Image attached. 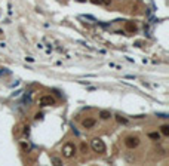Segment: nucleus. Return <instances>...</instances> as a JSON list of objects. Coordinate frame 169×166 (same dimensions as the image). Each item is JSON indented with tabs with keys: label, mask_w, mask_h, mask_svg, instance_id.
<instances>
[{
	"label": "nucleus",
	"mask_w": 169,
	"mask_h": 166,
	"mask_svg": "<svg viewBox=\"0 0 169 166\" xmlns=\"http://www.w3.org/2000/svg\"><path fill=\"white\" fill-rule=\"evenodd\" d=\"M162 134L163 135H169V126H162Z\"/></svg>",
	"instance_id": "nucleus-6"
},
{
	"label": "nucleus",
	"mask_w": 169,
	"mask_h": 166,
	"mask_svg": "<svg viewBox=\"0 0 169 166\" xmlns=\"http://www.w3.org/2000/svg\"><path fill=\"white\" fill-rule=\"evenodd\" d=\"M94 125H95V120H92V119H88V120L83 122V126L85 127H92Z\"/></svg>",
	"instance_id": "nucleus-5"
},
{
	"label": "nucleus",
	"mask_w": 169,
	"mask_h": 166,
	"mask_svg": "<svg viewBox=\"0 0 169 166\" xmlns=\"http://www.w3.org/2000/svg\"><path fill=\"white\" fill-rule=\"evenodd\" d=\"M126 145H128L129 148L137 147V145H138V138H137V136H129V138H126Z\"/></svg>",
	"instance_id": "nucleus-3"
},
{
	"label": "nucleus",
	"mask_w": 169,
	"mask_h": 166,
	"mask_svg": "<svg viewBox=\"0 0 169 166\" xmlns=\"http://www.w3.org/2000/svg\"><path fill=\"white\" fill-rule=\"evenodd\" d=\"M39 103H40L42 107H45V105H52V104H54V99H52L50 96H43V98H40V101H39Z\"/></svg>",
	"instance_id": "nucleus-4"
},
{
	"label": "nucleus",
	"mask_w": 169,
	"mask_h": 166,
	"mask_svg": "<svg viewBox=\"0 0 169 166\" xmlns=\"http://www.w3.org/2000/svg\"><path fill=\"white\" fill-rule=\"evenodd\" d=\"M74 151H76V147L73 143H67L66 145L62 147V153H64V156L66 157H71L74 154Z\"/></svg>",
	"instance_id": "nucleus-1"
},
{
	"label": "nucleus",
	"mask_w": 169,
	"mask_h": 166,
	"mask_svg": "<svg viewBox=\"0 0 169 166\" xmlns=\"http://www.w3.org/2000/svg\"><path fill=\"white\" fill-rule=\"evenodd\" d=\"M157 117H162V119H168V114H157Z\"/></svg>",
	"instance_id": "nucleus-9"
},
{
	"label": "nucleus",
	"mask_w": 169,
	"mask_h": 166,
	"mask_svg": "<svg viewBox=\"0 0 169 166\" xmlns=\"http://www.w3.org/2000/svg\"><path fill=\"white\" fill-rule=\"evenodd\" d=\"M101 117L102 119H108L110 117V113L108 111H101Z\"/></svg>",
	"instance_id": "nucleus-7"
},
{
	"label": "nucleus",
	"mask_w": 169,
	"mask_h": 166,
	"mask_svg": "<svg viewBox=\"0 0 169 166\" xmlns=\"http://www.w3.org/2000/svg\"><path fill=\"white\" fill-rule=\"evenodd\" d=\"M92 148L97 153H104V151H106V145H104V143L101 141V139H98V138L92 141Z\"/></svg>",
	"instance_id": "nucleus-2"
},
{
	"label": "nucleus",
	"mask_w": 169,
	"mask_h": 166,
	"mask_svg": "<svg viewBox=\"0 0 169 166\" xmlns=\"http://www.w3.org/2000/svg\"><path fill=\"white\" fill-rule=\"evenodd\" d=\"M150 136H151V138H159V135H157V134H150Z\"/></svg>",
	"instance_id": "nucleus-10"
},
{
	"label": "nucleus",
	"mask_w": 169,
	"mask_h": 166,
	"mask_svg": "<svg viewBox=\"0 0 169 166\" xmlns=\"http://www.w3.org/2000/svg\"><path fill=\"white\" fill-rule=\"evenodd\" d=\"M117 120H119V122H122V123H126V122H128L126 119H122L120 116H117Z\"/></svg>",
	"instance_id": "nucleus-8"
}]
</instances>
